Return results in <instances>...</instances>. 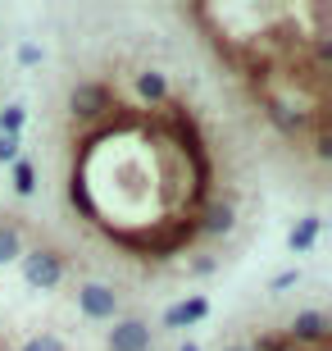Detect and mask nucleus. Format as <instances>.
<instances>
[{
    "instance_id": "nucleus-4",
    "label": "nucleus",
    "mask_w": 332,
    "mask_h": 351,
    "mask_svg": "<svg viewBox=\"0 0 332 351\" xmlns=\"http://www.w3.org/2000/svg\"><path fill=\"white\" fill-rule=\"evenodd\" d=\"M105 114H110V87L87 82V87L73 91V119L77 123H101Z\"/></svg>"
},
{
    "instance_id": "nucleus-14",
    "label": "nucleus",
    "mask_w": 332,
    "mask_h": 351,
    "mask_svg": "<svg viewBox=\"0 0 332 351\" xmlns=\"http://www.w3.org/2000/svg\"><path fill=\"white\" fill-rule=\"evenodd\" d=\"M18 160V137H5L0 132V165H14Z\"/></svg>"
},
{
    "instance_id": "nucleus-13",
    "label": "nucleus",
    "mask_w": 332,
    "mask_h": 351,
    "mask_svg": "<svg viewBox=\"0 0 332 351\" xmlns=\"http://www.w3.org/2000/svg\"><path fill=\"white\" fill-rule=\"evenodd\" d=\"M18 351H68V347H64L60 338H27Z\"/></svg>"
},
{
    "instance_id": "nucleus-3",
    "label": "nucleus",
    "mask_w": 332,
    "mask_h": 351,
    "mask_svg": "<svg viewBox=\"0 0 332 351\" xmlns=\"http://www.w3.org/2000/svg\"><path fill=\"white\" fill-rule=\"evenodd\" d=\"M105 351H151V324L128 315V319H114L110 338H105Z\"/></svg>"
},
{
    "instance_id": "nucleus-6",
    "label": "nucleus",
    "mask_w": 332,
    "mask_h": 351,
    "mask_svg": "<svg viewBox=\"0 0 332 351\" xmlns=\"http://www.w3.org/2000/svg\"><path fill=\"white\" fill-rule=\"evenodd\" d=\"M292 342H328L332 338V328H328V319H323L319 311H301L292 319V333H287Z\"/></svg>"
},
{
    "instance_id": "nucleus-7",
    "label": "nucleus",
    "mask_w": 332,
    "mask_h": 351,
    "mask_svg": "<svg viewBox=\"0 0 332 351\" xmlns=\"http://www.w3.org/2000/svg\"><path fill=\"white\" fill-rule=\"evenodd\" d=\"M23 256V228L14 219H0V269Z\"/></svg>"
},
{
    "instance_id": "nucleus-12",
    "label": "nucleus",
    "mask_w": 332,
    "mask_h": 351,
    "mask_svg": "<svg viewBox=\"0 0 332 351\" xmlns=\"http://www.w3.org/2000/svg\"><path fill=\"white\" fill-rule=\"evenodd\" d=\"M18 128H23V105L14 101V105L0 110V132H5V137H18Z\"/></svg>"
},
{
    "instance_id": "nucleus-11",
    "label": "nucleus",
    "mask_w": 332,
    "mask_h": 351,
    "mask_svg": "<svg viewBox=\"0 0 332 351\" xmlns=\"http://www.w3.org/2000/svg\"><path fill=\"white\" fill-rule=\"evenodd\" d=\"M32 182H37V173H32V160L18 156V160H14V192L27 196V192H32Z\"/></svg>"
},
{
    "instance_id": "nucleus-10",
    "label": "nucleus",
    "mask_w": 332,
    "mask_h": 351,
    "mask_svg": "<svg viewBox=\"0 0 332 351\" xmlns=\"http://www.w3.org/2000/svg\"><path fill=\"white\" fill-rule=\"evenodd\" d=\"M137 87H141V96H146L151 105H159V101L168 96V82H164V73H141V78H137Z\"/></svg>"
},
{
    "instance_id": "nucleus-2",
    "label": "nucleus",
    "mask_w": 332,
    "mask_h": 351,
    "mask_svg": "<svg viewBox=\"0 0 332 351\" xmlns=\"http://www.w3.org/2000/svg\"><path fill=\"white\" fill-rule=\"evenodd\" d=\"M73 301H77V311L87 315V319H114V311H118L114 287H110V283H96V278H82V283H77V292H73Z\"/></svg>"
},
{
    "instance_id": "nucleus-9",
    "label": "nucleus",
    "mask_w": 332,
    "mask_h": 351,
    "mask_svg": "<svg viewBox=\"0 0 332 351\" xmlns=\"http://www.w3.org/2000/svg\"><path fill=\"white\" fill-rule=\"evenodd\" d=\"M319 228L323 223L314 219V215H309V219H301L292 228V237H287V242H292V251H305V247H314V237H319Z\"/></svg>"
},
{
    "instance_id": "nucleus-15",
    "label": "nucleus",
    "mask_w": 332,
    "mask_h": 351,
    "mask_svg": "<svg viewBox=\"0 0 332 351\" xmlns=\"http://www.w3.org/2000/svg\"><path fill=\"white\" fill-rule=\"evenodd\" d=\"M18 60H23V64H37L41 51H37V46H18Z\"/></svg>"
},
{
    "instance_id": "nucleus-8",
    "label": "nucleus",
    "mask_w": 332,
    "mask_h": 351,
    "mask_svg": "<svg viewBox=\"0 0 332 351\" xmlns=\"http://www.w3.org/2000/svg\"><path fill=\"white\" fill-rule=\"evenodd\" d=\"M209 315V301L205 297H187L182 306H173V311L164 315V324L168 328H182V324H196V319H205Z\"/></svg>"
},
{
    "instance_id": "nucleus-16",
    "label": "nucleus",
    "mask_w": 332,
    "mask_h": 351,
    "mask_svg": "<svg viewBox=\"0 0 332 351\" xmlns=\"http://www.w3.org/2000/svg\"><path fill=\"white\" fill-rule=\"evenodd\" d=\"M223 351H251V347H242V342H228V347H223Z\"/></svg>"
},
{
    "instance_id": "nucleus-17",
    "label": "nucleus",
    "mask_w": 332,
    "mask_h": 351,
    "mask_svg": "<svg viewBox=\"0 0 332 351\" xmlns=\"http://www.w3.org/2000/svg\"><path fill=\"white\" fill-rule=\"evenodd\" d=\"M178 351H201V347H196V342H182V347Z\"/></svg>"
},
{
    "instance_id": "nucleus-1",
    "label": "nucleus",
    "mask_w": 332,
    "mask_h": 351,
    "mask_svg": "<svg viewBox=\"0 0 332 351\" xmlns=\"http://www.w3.org/2000/svg\"><path fill=\"white\" fill-rule=\"evenodd\" d=\"M64 256L55 247H32V251H23V274H27V283L32 287H55L60 278H64Z\"/></svg>"
},
{
    "instance_id": "nucleus-5",
    "label": "nucleus",
    "mask_w": 332,
    "mask_h": 351,
    "mask_svg": "<svg viewBox=\"0 0 332 351\" xmlns=\"http://www.w3.org/2000/svg\"><path fill=\"white\" fill-rule=\"evenodd\" d=\"M232 219H237V215H232V206L228 201H205V210H201V219H196V237H218V233H228L232 228Z\"/></svg>"
}]
</instances>
